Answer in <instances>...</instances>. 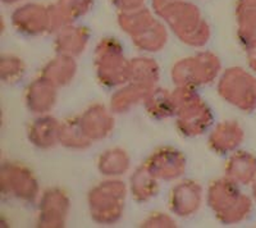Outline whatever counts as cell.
<instances>
[{"label": "cell", "instance_id": "6da1fadb", "mask_svg": "<svg viewBox=\"0 0 256 228\" xmlns=\"http://www.w3.org/2000/svg\"><path fill=\"white\" fill-rule=\"evenodd\" d=\"M252 64H254V67L256 68V48H255V50H254V53H252Z\"/></svg>", "mask_w": 256, "mask_h": 228}]
</instances>
